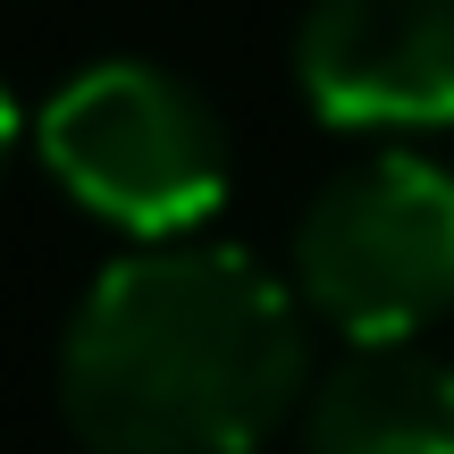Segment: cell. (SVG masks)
I'll use <instances>...</instances> for the list:
<instances>
[{
	"label": "cell",
	"mask_w": 454,
	"mask_h": 454,
	"mask_svg": "<svg viewBox=\"0 0 454 454\" xmlns=\"http://www.w3.org/2000/svg\"><path fill=\"white\" fill-rule=\"evenodd\" d=\"M294 404V294L227 244L110 261L59 337V421L84 454H261Z\"/></svg>",
	"instance_id": "6da1fadb"
},
{
	"label": "cell",
	"mask_w": 454,
	"mask_h": 454,
	"mask_svg": "<svg viewBox=\"0 0 454 454\" xmlns=\"http://www.w3.org/2000/svg\"><path fill=\"white\" fill-rule=\"evenodd\" d=\"M43 160L93 219L177 244L227 202V127L185 76L152 59H101L43 110Z\"/></svg>",
	"instance_id": "7a4b0ae2"
},
{
	"label": "cell",
	"mask_w": 454,
	"mask_h": 454,
	"mask_svg": "<svg viewBox=\"0 0 454 454\" xmlns=\"http://www.w3.org/2000/svg\"><path fill=\"white\" fill-rule=\"evenodd\" d=\"M294 294L354 345L421 337L454 311V177L421 152L337 168L294 219Z\"/></svg>",
	"instance_id": "3957f363"
},
{
	"label": "cell",
	"mask_w": 454,
	"mask_h": 454,
	"mask_svg": "<svg viewBox=\"0 0 454 454\" xmlns=\"http://www.w3.org/2000/svg\"><path fill=\"white\" fill-rule=\"evenodd\" d=\"M294 76L328 127H454V0H311Z\"/></svg>",
	"instance_id": "277c9868"
},
{
	"label": "cell",
	"mask_w": 454,
	"mask_h": 454,
	"mask_svg": "<svg viewBox=\"0 0 454 454\" xmlns=\"http://www.w3.org/2000/svg\"><path fill=\"white\" fill-rule=\"evenodd\" d=\"M303 454H454V362L412 337L354 345L303 395Z\"/></svg>",
	"instance_id": "5b68a950"
},
{
	"label": "cell",
	"mask_w": 454,
	"mask_h": 454,
	"mask_svg": "<svg viewBox=\"0 0 454 454\" xmlns=\"http://www.w3.org/2000/svg\"><path fill=\"white\" fill-rule=\"evenodd\" d=\"M9 152H17V101H9V84H0V168H9Z\"/></svg>",
	"instance_id": "8992f818"
}]
</instances>
